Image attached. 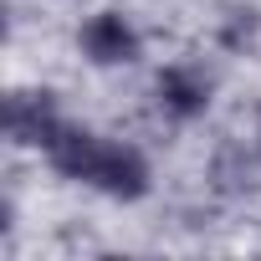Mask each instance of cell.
<instances>
[{"instance_id": "obj_5", "label": "cell", "mask_w": 261, "mask_h": 261, "mask_svg": "<svg viewBox=\"0 0 261 261\" xmlns=\"http://www.w3.org/2000/svg\"><path fill=\"white\" fill-rule=\"evenodd\" d=\"M256 36H261L256 6H230V11L220 16V46H225V51H246V46H256Z\"/></svg>"}, {"instance_id": "obj_4", "label": "cell", "mask_w": 261, "mask_h": 261, "mask_svg": "<svg viewBox=\"0 0 261 261\" xmlns=\"http://www.w3.org/2000/svg\"><path fill=\"white\" fill-rule=\"evenodd\" d=\"M57 123H62V108H57V97L46 87H16L6 97V134H11V144L41 149Z\"/></svg>"}, {"instance_id": "obj_2", "label": "cell", "mask_w": 261, "mask_h": 261, "mask_svg": "<svg viewBox=\"0 0 261 261\" xmlns=\"http://www.w3.org/2000/svg\"><path fill=\"white\" fill-rule=\"evenodd\" d=\"M77 51H82L92 67H134V62L144 57V36H139V26L128 21L123 11H97V16L82 21Z\"/></svg>"}, {"instance_id": "obj_1", "label": "cell", "mask_w": 261, "mask_h": 261, "mask_svg": "<svg viewBox=\"0 0 261 261\" xmlns=\"http://www.w3.org/2000/svg\"><path fill=\"white\" fill-rule=\"evenodd\" d=\"M46 164L62 174V179H77V185H92L102 190L108 200H144L154 174H149V159L134 149V144H123V139H102L92 134V128L82 123H57L51 128V139L41 144Z\"/></svg>"}, {"instance_id": "obj_3", "label": "cell", "mask_w": 261, "mask_h": 261, "mask_svg": "<svg viewBox=\"0 0 261 261\" xmlns=\"http://www.w3.org/2000/svg\"><path fill=\"white\" fill-rule=\"evenodd\" d=\"M210 97H215V82H210V72L195 67V62H169V67H159V77H154V102H159V113L174 118V123L205 118V113H210Z\"/></svg>"}]
</instances>
